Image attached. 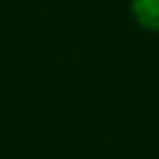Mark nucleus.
I'll return each mask as SVG.
<instances>
[{
  "label": "nucleus",
  "instance_id": "f257e3e1",
  "mask_svg": "<svg viewBox=\"0 0 159 159\" xmlns=\"http://www.w3.org/2000/svg\"><path fill=\"white\" fill-rule=\"evenodd\" d=\"M131 14L143 28L159 31V0H131Z\"/></svg>",
  "mask_w": 159,
  "mask_h": 159
}]
</instances>
